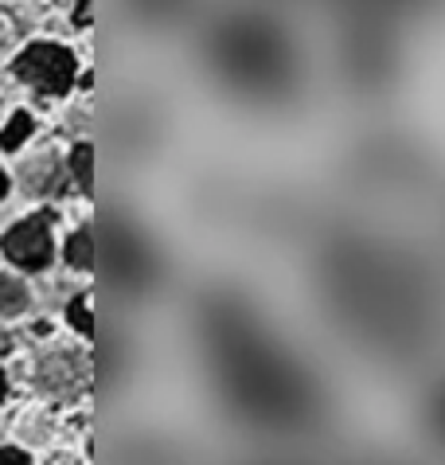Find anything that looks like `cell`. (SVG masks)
<instances>
[{"label":"cell","mask_w":445,"mask_h":465,"mask_svg":"<svg viewBox=\"0 0 445 465\" xmlns=\"http://www.w3.org/2000/svg\"><path fill=\"white\" fill-rule=\"evenodd\" d=\"M28 286H24L20 278H12V274H0V317H16L28 309Z\"/></svg>","instance_id":"cell-10"},{"label":"cell","mask_w":445,"mask_h":465,"mask_svg":"<svg viewBox=\"0 0 445 465\" xmlns=\"http://www.w3.org/2000/svg\"><path fill=\"white\" fill-rule=\"evenodd\" d=\"M28 134H32V114H16L8 125H5V134H0V145L5 149H20L24 141H28Z\"/></svg>","instance_id":"cell-12"},{"label":"cell","mask_w":445,"mask_h":465,"mask_svg":"<svg viewBox=\"0 0 445 465\" xmlns=\"http://www.w3.org/2000/svg\"><path fill=\"white\" fill-rule=\"evenodd\" d=\"M312 278L336 329L375 352L379 364L407 360L418 341L426 344L438 305L426 258L379 231L336 227L317 242Z\"/></svg>","instance_id":"cell-2"},{"label":"cell","mask_w":445,"mask_h":465,"mask_svg":"<svg viewBox=\"0 0 445 465\" xmlns=\"http://www.w3.org/2000/svg\"><path fill=\"white\" fill-rule=\"evenodd\" d=\"M5 192H8V176L0 173V196H5Z\"/></svg>","instance_id":"cell-18"},{"label":"cell","mask_w":445,"mask_h":465,"mask_svg":"<svg viewBox=\"0 0 445 465\" xmlns=\"http://www.w3.org/2000/svg\"><path fill=\"white\" fill-rule=\"evenodd\" d=\"M35 383L55 399H78L90 383V360L78 348H51L35 364Z\"/></svg>","instance_id":"cell-5"},{"label":"cell","mask_w":445,"mask_h":465,"mask_svg":"<svg viewBox=\"0 0 445 465\" xmlns=\"http://www.w3.org/2000/svg\"><path fill=\"white\" fill-rule=\"evenodd\" d=\"M20 184L28 196H55L67 188V169L55 153H39V157L20 164Z\"/></svg>","instance_id":"cell-7"},{"label":"cell","mask_w":445,"mask_h":465,"mask_svg":"<svg viewBox=\"0 0 445 465\" xmlns=\"http://www.w3.org/2000/svg\"><path fill=\"white\" fill-rule=\"evenodd\" d=\"M63 258H67L71 270H94V231L78 227L67 239V247H63Z\"/></svg>","instance_id":"cell-9"},{"label":"cell","mask_w":445,"mask_h":465,"mask_svg":"<svg viewBox=\"0 0 445 465\" xmlns=\"http://www.w3.org/2000/svg\"><path fill=\"white\" fill-rule=\"evenodd\" d=\"M51 465H78L74 458H59V461H51Z\"/></svg>","instance_id":"cell-19"},{"label":"cell","mask_w":445,"mask_h":465,"mask_svg":"<svg viewBox=\"0 0 445 465\" xmlns=\"http://www.w3.org/2000/svg\"><path fill=\"white\" fill-rule=\"evenodd\" d=\"M195 325L215 395L239 426L270 438H305L332 422V387L305 356L273 337L246 297H207Z\"/></svg>","instance_id":"cell-1"},{"label":"cell","mask_w":445,"mask_h":465,"mask_svg":"<svg viewBox=\"0 0 445 465\" xmlns=\"http://www.w3.org/2000/svg\"><path fill=\"white\" fill-rule=\"evenodd\" d=\"M246 465H305V461H293V458H258V461H246Z\"/></svg>","instance_id":"cell-15"},{"label":"cell","mask_w":445,"mask_h":465,"mask_svg":"<svg viewBox=\"0 0 445 465\" xmlns=\"http://www.w3.org/2000/svg\"><path fill=\"white\" fill-rule=\"evenodd\" d=\"M67 317H71V325L78 329V332H94V313H90V302L86 297H71V305H67Z\"/></svg>","instance_id":"cell-13"},{"label":"cell","mask_w":445,"mask_h":465,"mask_svg":"<svg viewBox=\"0 0 445 465\" xmlns=\"http://www.w3.org/2000/svg\"><path fill=\"white\" fill-rule=\"evenodd\" d=\"M67 173H71V180H74L78 188L90 192V184H94V149H90L86 141L71 149V169Z\"/></svg>","instance_id":"cell-11"},{"label":"cell","mask_w":445,"mask_h":465,"mask_svg":"<svg viewBox=\"0 0 445 465\" xmlns=\"http://www.w3.org/2000/svg\"><path fill=\"white\" fill-rule=\"evenodd\" d=\"M8 395V380H5V371H0V399Z\"/></svg>","instance_id":"cell-16"},{"label":"cell","mask_w":445,"mask_h":465,"mask_svg":"<svg viewBox=\"0 0 445 465\" xmlns=\"http://www.w3.org/2000/svg\"><path fill=\"white\" fill-rule=\"evenodd\" d=\"M5 254L24 270H47L55 258V239H51V219L32 215L20 219L16 227L5 235Z\"/></svg>","instance_id":"cell-6"},{"label":"cell","mask_w":445,"mask_h":465,"mask_svg":"<svg viewBox=\"0 0 445 465\" xmlns=\"http://www.w3.org/2000/svg\"><path fill=\"white\" fill-rule=\"evenodd\" d=\"M12 71H16V79L35 86L39 94H67L78 83V59L63 44H32Z\"/></svg>","instance_id":"cell-4"},{"label":"cell","mask_w":445,"mask_h":465,"mask_svg":"<svg viewBox=\"0 0 445 465\" xmlns=\"http://www.w3.org/2000/svg\"><path fill=\"white\" fill-rule=\"evenodd\" d=\"M8 344H12V341L5 337V332H0V356H5V352H8Z\"/></svg>","instance_id":"cell-17"},{"label":"cell","mask_w":445,"mask_h":465,"mask_svg":"<svg viewBox=\"0 0 445 465\" xmlns=\"http://www.w3.org/2000/svg\"><path fill=\"white\" fill-rule=\"evenodd\" d=\"M200 71L231 106L282 118L305 102L309 55L282 12L262 5L227 8L200 32Z\"/></svg>","instance_id":"cell-3"},{"label":"cell","mask_w":445,"mask_h":465,"mask_svg":"<svg viewBox=\"0 0 445 465\" xmlns=\"http://www.w3.org/2000/svg\"><path fill=\"white\" fill-rule=\"evenodd\" d=\"M0 465H32L28 461V454H24V450H0Z\"/></svg>","instance_id":"cell-14"},{"label":"cell","mask_w":445,"mask_h":465,"mask_svg":"<svg viewBox=\"0 0 445 465\" xmlns=\"http://www.w3.org/2000/svg\"><path fill=\"white\" fill-rule=\"evenodd\" d=\"M422 422L430 438H434L438 446H445V380H438L430 387V395L422 399Z\"/></svg>","instance_id":"cell-8"}]
</instances>
